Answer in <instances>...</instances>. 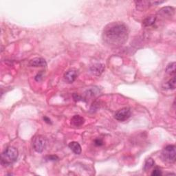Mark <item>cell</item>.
<instances>
[{
  "mask_svg": "<svg viewBox=\"0 0 176 176\" xmlns=\"http://www.w3.org/2000/svg\"><path fill=\"white\" fill-rule=\"evenodd\" d=\"M128 28L127 26L120 22L109 23L104 28L103 39L106 44L111 47H119L127 41Z\"/></svg>",
  "mask_w": 176,
  "mask_h": 176,
  "instance_id": "obj_1",
  "label": "cell"
},
{
  "mask_svg": "<svg viewBox=\"0 0 176 176\" xmlns=\"http://www.w3.org/2000/svg\"><path fill=\"white\" fill-rule=\"evenodd\" d=\"M18 157V151L15 147H10L7 148L2 154V164L4 165H9L17 160Z\"/></svg>",
  "mask_w": 176,
  "mask_h": 176,
  "instance_id": "obj_2",
  "label": "cell"
},
{
  "mask_svg": "<svg viewBox=\"0 0 176 176\" xmlns=\"http://www.w3.org/2000/svg\"><path fill=\"white\" fill-rule=\"evenodd\" d=\"M175 147L174 145H168L163 149L162 156L165 162L173 163L175 161Z\"/></svg>",
  "mask_w": 176,
  "mask_h": 176,
  "instance_id": "obj_3",
  "label": "cell"
},
{
  "mask_svg": "<svg viewBox=\"0 0 176 176\" xmlns=\"http://www.w3.org/2000/svg\"><path fill=\"white\" fill-rule=\"evenodd\" d=\"M32 146L35 151L38 153H41L44 150L46 146V140L42 135H37L34 138L32 142Z\"/></svg>",
  "mask_w": 176,
  "mask_h": 176,
  "instance_id": "obj_4",
  "label": "cell"
},
{
  "mask_svg": "<svg viewBox=\"0 0 176 176\" xmlns=\"http://www.w3.org/2000/svg\"><path fill=\"white\" fill-rule=\"evenodd\" d=\"M131 116V111L129 108H125L116 111L115 114V118L118 121H125L127 120Z\"/></svg>",
  "mask_w": 176,
  "mask_h": 176,
  "instance_id": "obj_5",
  "label": "cell"
},
{
  "mask_svg": "<svg viewBox=\"0 0 176 176\" xmlns=\"http://www.w3.org/2000/svg\"><path fill=\"white\" fill-rule=\"evenodd\" d=\"M78 76V71L75 69H71L66 72L64 74V79L68 83H72Z\"/></svg>",
  "mask_w": 176,
  "mask_h": 176,
  "instance_id": "obj_6",
  "label": "cell"
},
{
  "mask_svg": "<svg viewBox=\"0 0 176 176\" xmlns=\"http://www.w3.org/2000/svg\"><path fill=\"white\" fill-rule=\"evenodd\" d=\"M105 70V65L102 63H96L94 64L90 67V71L94 75H101L103 72Z\"/></svg>",
  "mask_w": 176,
  "mask_h": 176,
  "instance_id": "obj_7",
  "label": "cell"
},
{
  "mask_svg": "<svg viewBox=\"0 0 176 176\" xmlns=\"http://www.w3.org/2000/svg\"><path fill=\"white\" fill-rule=\"evenodd\" d=\"M29 65L32 67H46L47 63L42 58H35L30 61Z\"/></svg>",
  "mask_w": 176,
  "mask_h": 176,
  "instance_id": "obj_8",
  "label": "cell"
},
{
  "mask_svg": "<svg viewBox=\"0 0 176 176\" xmlns=\"http://www.w3.org/2000/svg\"><path fill=\"white\" fill-rule=\"evenodd\" d=\"M85 123V119L79 115H75L71 119V125L74 127H80Z\"/></svg>",
  "mask_w": 176,
  "mask_h": 176,
  "instance_id": "obj_9",
  "label": "cell"
},
{
  "mask_svg": "<svg viewBox=\"0 0 176 176\" xmlns=\"http://www.w3.org/2000/svg\"><path fill=\"white\" fill-rule=\"evenodd\" d=\"M69 147L77 155H79L81 153V147L77 142H71L69 144Z\"/></svg>",
  "mask_w": 176,
  "mask_h": 176,
  "instance_id": "obj_10",
  "label": "cell"
},
{
  "mask_svg": "<svg viewBox=\"0 0 176 176\" xmlns=\"http://www.w3.org/2000/svg\"><path fill=\"white\" fill-rule=\"evenodd\" d=\"M174 13V9L172 7H165L160 11H159V14L162 16H171Z\"/></svg>",
  "mask_w": 176,
  "mask_h": 176,
  "instance_id": "obj_11",
  "label": "cell"
},
{
  "mask_svg": "<svg viewBox=\"0 0 176 176\" xmlns=\"http://www.w3.org/2000/svg\"><path fill=\"white\" fill-rule=\"evenodd\" d=\"M135 4H136L137 8L139 10H145V9L148 8L149 5L151 4V2L149 1H140V2H135Z\"/></svg>",
  "mask_w": 176,
  "mask_h": 176,
  "instance_id": "obj_12",
  "label": "cell"
},
{
  "mask_svg": "<svg viewBox=\"0 0 176 176\" xmlns=\"http://www.w3.org/2000/svg\"><path fill=\"white\" fill-rule=\"evenodd\" d=\"M156 16H149L148 17H147L143 21V26L145 27H148V26H153L156 22Z\"/></svg>",
  "mask_w": 176,
  "mask_h": 176,
  "instance_id": "obj_13",
  "label": "cell"
},
{
  "mask_svg": "<svg viewBox=\"0 0 176 176\" xmlns=\"http://www.w3.org/2000/svg\"><path fill=\"white\" fill-rule=\"evenodd\" d=\"M175 62L171 63L167 65L166 68V72L170 75H175Z\"/></svg>",
  "mask_w": 176,
  "mask_h": 176,
  "instance_id": "obj_14",
  "label": "cell"
},
{
  "mask_svg": "<svg viewBox=\"0 0 176 176\" xmlns=\"http://www.w3.org/2000/svg\"><path fill=\"white\" fill-rule=\"evenodd\" d=\"M154 165V161L152 158H148L147 160L145 161L144 165V171H147L149 169L153 167V166Z\"/></svg>",
  "mask_w": 176,
  "mask_h": 176,
  "instance_id": "obj_15",
  "label": "cell"
},
{
  "mask_svg": "<svg viewBox=\"0 0 176 176\" xmlns=\"http://www.w3.org/2000/svg\"><path fill=\"white\" fill-rule=\"evenodd\" d=\"M175 84H176V81H175V77H173L172 78L168 80L166 83V87L168 89L170 90H175Z\"/></svg>",
  "mask_w": 176,
  "mask_h": 176,
  "instance_id": "obj_16",
  "label": "cell"
},
{
  "mask_svg": "<svg viewBox=\"0 0 176 176\" xmlns=\"http://www.w3.org/2000/svg\"><path fill=\"white\" fill-rule=\"evenodd\" d=\"M104 142L103 141V140L101 139V138H97L94 140V144L96 145V146H98V147H101L102 145H103Z\"/></svg>",
  "mask_w": 176,
  "mask_h": 176,
  "instance_id": "obj_17",
  "label": "cell"
},
{
  "mask_svg": "<svg viewBox=\"0 0 176 176\" xmlns=\"http://www.w3.org/2000/svg\"><path fill=\"white\" fill-rule=\"evenodd\" d=\"M162 175V172L160 169L158 168H156L153 171V172L151 173V175L153 176H160Z\"/></svg>",
  "mask_w": 176,
  "mask_h": 176,
  "instance_id": "obj_18",
  "label": "cell"
},
{
  "mask_svg": "<svg viewBox=\"0 0 176 176\" xmlns=\"http://www.w3.org/2000/svg\"><path fill=\"white\" fill-rule=\"evenodd\" d=\"M73 98L74 99V101H83V99L81 96L78 95L77 94H73Z\"/></svg>",
  "mask_w": 176,
  "mask_h": 176,
  "instance_id": "obj_19",
  "label": "cell"
},
{
  "mask_svg": "<svg viewBox=\"0 0 176 176\" xmlns=\"http://www.w3.org/2000/svg\"><path fill=\"white\" fill-rule=\"evenodd\" d=\"M46 159L47 160H50V161H55L58 160L59 158L56 156H47Z\"/></svg>",
  "mask_w": 176,
  "mask_h": 176,
  "instance_id": "obj_20",
  "label": "cell"
},
{
  "mask_svg": "<svg viewBox=\"0 0 176 176\" xmlns=\"http://www.w3.org/2000/svg\"><path fill=\"white\" fill-rule=\"evenodd\" d=\"M44 121H46L47 123H48V124H50V123L51 124V123H52L50 119V118H48L47 117H46V116H45V117H44Z\"/></svg>",
  "mask_w": 176,
  "mask_h": 176,
  "instance_id": "obj_21",
  "label": "cell"
}]
</instances>
